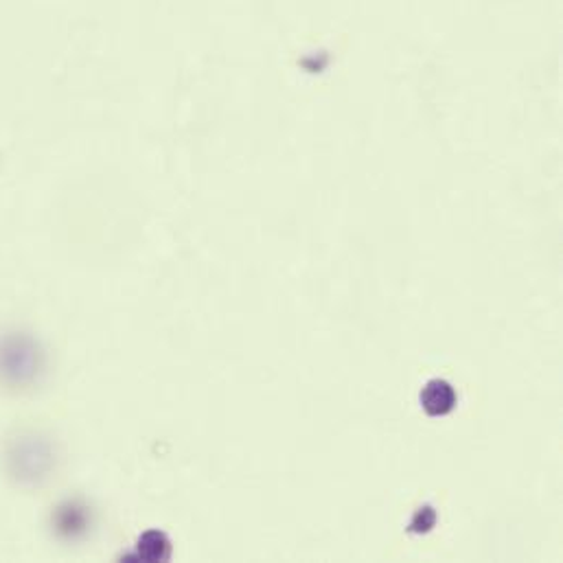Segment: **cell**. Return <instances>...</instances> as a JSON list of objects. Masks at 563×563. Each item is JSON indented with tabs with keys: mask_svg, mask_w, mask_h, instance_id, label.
<instances>
[{
	"mask_svg": "<svg viewBox=\"0 0 563 563\" xmlns=\"http://www.w3.org/2000/svg\"><path fill=\"white\" fill-rule=\"evenodd\" d=\"M456 390L445 379H432L421 393V406L430 417H445L456 408Z\"/></svg>",
	"mask_w": 563,
	"mask_h": 563,
	"instance_id": "1",
	"label": "cell"
}]
</instances>
